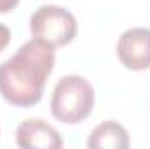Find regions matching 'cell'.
Here are the masks:
<instances>
[{"label": "cell", "instance_id": "obj_1", "mask_svg": "<svg viewBox=\"0 0 150 149\" xmlns=\"http://www.w3.org/2000/svg\"><path fill=\"white\" fill-rule=\"evenodd\" d=\"M54 47L40 39L25 42L0 63V95L11 105L32 107L40 102L47 77L54 70Z\"/></svg>", "mask_w": 150, "mask_h": 149}, {"label": "cell", "instance_id": "obj_2", "mask_svg": "<svg viewBox=\"0 0 150 149\" xmlns=\"http://www.w3.org/2000/svg\"><path fill=\"white\" fill-rule=\"evenodd\" d=\"M93 107L94 90L82 75H65L54 86L51 112L58 121L65 125H77L93 112Z\"/></svg>", "mask_w": 150, "mask_h": 149}, {"label": "cell", "instance_id": "obj_3", "mask_svg": "<svg viewBox=\"0 0 150 149\" xmlns=\"http://www.w3.org/2000/svg\"><path fill=\"white\" fill-rule=\"evenodd\" d=\"M30 30L35 39L47 42L52 47H61L75 39L77 19L65 7L42 5L30 18Z\"/></svg>", "mask_w": 150, "mask_h": 149}, {"label": "cell", "instance_id": "obj_4", "mask_svg": "<svg viewBox=\"0 0 150 149\" xmlns=\"http://www.w3.org/2000/svg\"><path fill=\"white\" fill-rule=\"evenodd\" d=\"M117 56L129 70L150 69V28H129L117 42Z\"/></svg>", "mask_w": 150, "mask_h": 149}, {"label": "cell", "instance_id": "obj_5", "mask_svg": "<svg viewBox=\"0 0 150 149\" xmlns=\"http://www.w3.org/2000/svg\"><path fill=\"white\" fill-rule=\"evenodd\" d=\"M16 144L23 149H58L63 146V139L44 119H26L16 130Z\"/></svg>", "mask_w": 150, "mask_h": 149}, {"label": "cell", "instance_id": "obj_6", "mask_svg": "<svg viewBox=\"0 0 150 149\" xmlns=\"http://www.w3.org/2000/svg\"><path fill=\"white\" fill-rule=\"evenodd\" d=\"M87 146L93 149H126L129 148L127 130L117 121H103L91 132Z\"/></svg>", "mask_w": 150, "mask_h": 149}, {"label": "cell", "instance_id": "obj_7", "mask_svg": "<svg viewBox=\"0 0 150 149\" xmlns=\"http://www.w3.org/2000/svg\"><path fill=\"white\" fill-rule=\"evenodd\" d=\"M9 42H11V30H9V27L0 23V53L9 46Z\"/></svg>", "mask_w": 150, "mask_h": 149}, {"label": "cell", "instance_id": "obj_8", "mask_svg": "<svg viewBox=\"0 0 150 149\" xmlns=\"http://www.w3.org/2000/svg\"><path fill=\"white\" fill-rule=\"evenodd\" d=\"M18 4H19V0H0V12H9Z\"/></svg>", "mask_w": 150, "mask_h": 149}]
</instances>
